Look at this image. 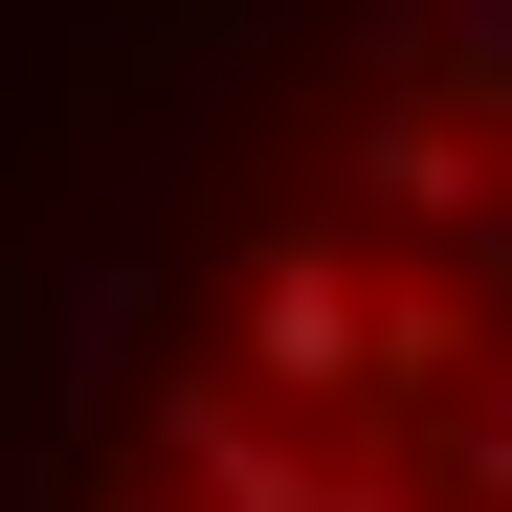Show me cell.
Returning <instances> with one entry per match:
<instances>
[{
    "instance_id": "cell-1",
    "label": "cell",
    "mask_w": 512,
    "mask_h": 512,
    "mask_svg": "<svg viewBox=\"0 0 512 512\" xmlns=\"http://www.w3.org/2000/svg\"><path fill=\"white\" fill-rule=\"evenodd\" d=\"M268 379H357V290H334V268L268 290Z\"/></svg>"
}]
</instances>
